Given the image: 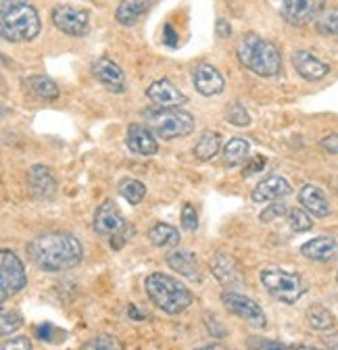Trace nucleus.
Returning <instances> with one entry per match:
<instances>
[{"label":"nucleus","instance_id":"0eeeda50","mask_svg":"<svg viewBox=\"0 0 338 350\" xmlns=\"http://www.w3.org/2000/svg\"><path fill=\"white\" fill-rule=\"evenodd\" d=\"M25 284H27V275L23 269V262L17 258L15 252L3 250L0 252V290H3V300L23 290Z\"/></svg>","mask_w":338,"mask_h":350},{"label":"nucleus","instance_id":"f3484780","mask_svg":"<svg viewBox=\"0 0 338 350\" xmlns=\"http://www.w3.org/2000/svg\"><path fill=\"white\" fill-rule=\"evenodd\" d=\"M27 184H29V190L36 198H42V200H49L55 196L57 192V182L53 178V173L49 167L44 165H34L27 173Z\"/></svg>","mask_w":338,"mask_h":350},{"label":"nucleus","instance_id":"4be33fe9","mask_svg":"<svg viewBox=\"0 0 338 350\" xmlns=\"http://www.w3.org/2000/svg\"><path fill=\"white\" fill-rule=\"evenodd\" d=\"M301 254L311 260L328 262L338 254V242L330 236H317L301 246Z\"/></svg>","mask_w":338,"mask_h":350},{"label":"nucleus","instance_id":"c756f323","mask_svg":"<svg viewBox=\"0 0 338 350\" xmlns=\"http://www.w3.org/2000/svg\"><path fill=\"white\" fill-rule=\"evenodd\" d=\"M286 219H288V226L292 232H309L313 228L311 224V217L303 211V208H288L286 213Z\"/></svg>","mask_w":338,"mask_h":350},{"label":"nucleus","instance_id":"2eb2a0df","mask_svg":"<svg viewBox=\"0 0 338 350\" xmlns=\"http://www.w3.org/2000/svg\"><path fill=\"white\" fill-rule=\"evenodd\" d=\"M125 144L128 148L136 154H155L159 150V142L155 138V131L146 125H140V123H132L128 127V136H125Z\"/></svg>","mask_w":338,"mask_h":350},{"label":"nucleus","instance_id":"a878e982","mask_svg":"<svg viewBox=\"0 0 338 350\" xmlns=\"http://www.w3.org/2000/svg\"><path fill=\"white\" fill-rule=\"evenodd\" d=\"M307 321L311 325V329L315 332H328L336 325V319L334 315L326 309V306L322 304H313L309 306V311H307Z\"/></svg>","mask_w":338,"mask_h":350},{"label":"nucleus","instance_id":"20e7f679","mask_svg":"<svg viewBox=\"0 0 338 350\" xmlns=\"http://www.w3.org/2000/svg\"><path fill=\"white\" fill-rule=\"evenodd\" d=\"M144 286H146V294L153 300V304L159 306V309L167 315L184 313L194 300L192 292L182 282H178L172 275H165V273L148 275Z\"/></svg>","mask_w":338,"mask_h":350},{"label":"nucleus","instance_id":"c85d7f7f","mask_svg":"<svg viewBox=\"0 0 338 350\" xmlns=\"http://www.w3.org/2000/svg\"><path fill=\"white\" fill-rule=\"evenodd\" d=\"M119 192H121V196L128 200L130 204H138L146 196V188L138 180H125V182H121L119 184Z\"/></svg>","mask_w":338,"mask_h":350},{"label":"nucleus","instance_id":"37998d69","mask_svg":"<svg viewBox=\"0 0 338 350\" xmlns=\"http://www.w3.org/2000/svg\"><path fill=\"white\" fill-rule=\"evenodd\" d=\"M163 40L169 44V46H176L178 44V33H176V29H174V25H165V29H163Z\"/></svg>","mask_w":338,"mask_h":350},{"label":"nucleus","instance_id":"58836bf2","mask_svg":"<svg viewBox=\"0 0 338 350\" xmlns=\"http://www.w3.org/2000/svg\"><path fill=\"white\" fill-rule=\"evenodd\" d=\"M55 332H57V329H55V325H51V323H42V325L36 327V336H38L40 340H47V342H55V338H53Z\"/></svg>","mask_w":338,"mask_h":350},{"label":"nucleus","instance_id":"cd10ccee","mask_svg":"<svg viewBox=\"0 0 338 350\" xmlns=\"http://www.w3.org/2000/svg\"><path fill=\"white\" fill-rule=\"evenodd\" d=\"M248 150H250L248 140H244V138H232L226 144V148H224V159H226L228 165H238V163H242L248 157Z\"/></svg>","mask_w":338,"mask_h":350},{"label":"nucleus","instance_id":"f8f14e48","mask_svg":"<svg viewBox=\"0 0 338 350\" xmlns=\"http://www.w3.org/2000/svg\"><path fill=\"white\" fill-rule=\"evenodd\" d=\"M211 271H213L216 280L228 290L238 288V286L244 284V278H242L238 262L232 256L224 254V252H218L213 258H211Z\"/></svg>","mask_w":338,"mask_h":350},{"label":"nucleus","instance_id":"e433bc0d","mask_svg":"<svg viewBox=\"0 0 338 350\" xmlns=\"http://www.w3.org/2000/svg\"><path fill=\"white\" fill-rule=\"evenodd\" d=\"M248 346L250 348H286V344L274 342V340H265V338H250Z\"/></svg>","mask_w":338,"mask_h":350},{"label":"nucleus","instance_id":"2f4dec72","mask_svg":"<svg viewBox=\"0 0 338 350\" xmlns=\"http://www.w3.org/2000/svg\"><path fill=\"white\" fill-rule=\"evenodd\" d=\"M226 119H228L232 125H236V127H246V125H250V115H248L246 109H244L242 105H238V103H234V105L228 107Z\"/></svg>","mask_w":338,"mask_h":350},{"label":"nucleus","instance_id":"7c9ffc66","mask_svg":"<svg viewBox=\"0 0 338 350\" xmlns=\"http://www.w3.org/2000/svg\"><path fill=\"white\" fill-rule=\"evenodd\" d=\"M317 29L326 36H338V7L322 13V17L317 19Z\"/></svg>","mask_w":338,"mask_h":350},{"label":"nucleus","instance_id":"79ce46f5","mask_svg":"<svg viewBox=\"0 0 338 350\" xmlns=\"http://www.w3.org/2000/svg\"><path fill=\"white\" fill-rule=\"evenodd\" d=\"M3 348H5V350H9V348H23V350H29V348H31V342H29L27 338H15V340L5 342Z\"/></svg>","mask_w":338,"mask_h":350},{"label":"nucleus","instance_id":"f03ea898","mask_svg":"<svg viewBox=\"0 0 338 350\" xmlns=\"http://www.w3.org/2000/svg\"><path fill=\"white\" fill-rule=\"evenodd\" d=\"M236 57L242 67L257 73L261 77H274L278 75L282 67L280 51L272 42L257 33H244L236 44Z\"/></svg>","mask_w":338,"mask_h":350},{"label":"nucleus","instance_id":"c03bdc74","mask_svg":"<svg viewBox=\"0 0 338 350\" xmlns=\"http://www.w3.org/2000/svg\"><path fill=\"white\" fill-rule=\"evenodd\" d=\"M216 31H218V36L220 38H230L232 36V27H230V21H226V19H218V25H216Z\"/></svg>","mask_w":338,"mask_h":350},{"label":"nucleus","instance_id":"423d86ee","mask_svg":"<svg viewBox=\"0 0 338 350\" xmlns=\"http://www.w3.org/2000/svg\"><path fill=\"white\" fill-rule=\"evenodd\" d=\"M261 286L278 300L286 302V304H294L303 294H305V286L303 280L297 273H288L284 269L278 267H268L259 273Z\"/></svg>","mask_w":338,"mask_h":350},{"label":"nucleus","instance_id":"a211bd4d","mask_svg":"<svg viewBox=\"0 0 338 350\" xmlns=\"http://www.w3.org/2000/svg\"><path fill=\"white\" fill-rule=\"evenodd\" d=\"M92 75L115 94H121L125 90V75H123L121 67L109 59H99L92 65Z\"/></svg>","mask_w":338,"mask_h":350},{"label":"nucleus","instance_id":"4468645a","mask_svg":"<svg viewBox=\"0 0 338 350\" xmlns=\"http://www.w3.org/2000/svg\"><path fill=\"white\" fill-rule=\"evenodd\" d=\"M292 65L297 73L307 81H320L330 73V65L311 55L309 51H294L292 53Z\"/></svg>","mask_w":338,"mask_h":350},{"label":"nucleus","instance_id":"49530a36","mask_svg":"<svg viewBox=\"0 0 338 350\" xmlns=\"http://www.w3.org/2000/svg\"><path fill=\"white\" fill-rule=\"evenodd\" d=\"M336 280H338V271H336Z\"/></svg>","mask_w":338,"mask_h":350},{"label":"nucleus","instance_id":"6e6552de","mask_svg":"<svg viewBox=\"0 0 338 350\" xmlns=\"http://www.w3.org/2000/svg\"><path fill=\"white\" fill-rule=\"evenodd\" d=\"M53 23L67 36H86L90 29V13L88 9L71 7V5H59L53 9Z\"/></svg>","mask_w":338,"mask_h":350},{"label":"nucleus","instance_id":"f257e3e1","mask_svg":"<svg viewBox=\"0 0 338 350\" xmlns=\"http://www.w3.org/2000/svg\"><path fill=\"white\" fill-rule=\"evenodd\" d=\"M27 254L40 269L63 271L77 265L83 256V248L79 240L67 232H47L29 242Z\"/></svg>","mask_w":338,"mask_h":350},{"label":"nucleus","instance_id":"1a4fd4ad","mask_svg":"<svg viewBox=\"0 0 338 350\" xmlns=\"http://www.w3.org/2000/svg\"><path fill=\"white\" fill-rule=\"evenodd\" d=\"M222 302H224V306L230 313H234L236 317L244 319L248 325H252V327H265V323H268L265 313L261 311V306L252 298L242 296V294L230 290V292L222 294Z\"/></svg>","mask_w":338,"mask_h":350},{"label":"nucleus","instance_id":"7ed1b4c3","mask_svg":"<svg viewBox=\"0 0 338 350\" xmlns=\"http://www.w3.org/2000/svg\"><path fill=\"white\" fill-rule=\"evenodd\" d=\"M0 33L7 42H29L40 33L38 11L27 0H0Z\"/></svg>","mask_w":338,"mask_h":350},{"label":"nucleus","instance_id":"a19ab883","mask_svg":"<svg viewBox=\"0 0 338 350\" xmlns=\"http://www.w3.org/2000/svg\"><path fill=\"white\" fill-rule=\"evenodd\" d=\"M263 167H265V159H263V157H255V159H252V163L244 169V178H248V175L261 171Z\"/></svg>","mask_w":338,"mask_h":350},{"label":"nucleus","instance_id":"9b49d317","mask_svg":"<svg viewBox=\"0 0 338 350\" xmlns=\"http://www.w3.org/2000/svg\"><path fill=\"white\" fill-rule=\"evenodd\" d=\"M94 230L103 236H125L128 238V224H125V219L121 217V213L117 211V206L107 200L103 202L96 213H94Z\"/></svg>","mask_w":338,"mask_h":350},{"label":"nucleus","instance_id":"dca6fc26","mask_svg":"<svg viewBox=\"0 0 338 350\" xmlns=\"http://www.w3.org/2000/svg\"><path fill=\"white\" fill-rule=\"evenodd\" d=\"M146 96L157 107H180L186 103V96L169 79H157L146 88Z\"/></svg>","mask_w":338,"mask_h":350},{"label":"nucleus","instance_id":"aec40b11","mask_svg":"<svg viewBox=\"0 0 338 350\" xmlns=\"http://www.w3.org/2000/svg\"><path fill=\"white\" fill-rule=\"evenodd\" d=\"M292 192L290 184L282 178V175H270L268 180H263L255 190H252L250 198L255 202H272L288 196Z\"/></svg>","mask_w":338,"mask_h":350},{"label":"nucleus","instance_id":"473e14b6","mask_svg":"<svg viewBox=\"0 0 338 350\" xmlns=\"http://www.w3.org/2000/svg\"><path fill=\"white\" fill-rule=\"evenodd\" d=\"M3 327H0V332H3V338H7L9 334H13V332H17L21 325H23V319H21V315L17 313V311H3Z\"/></svg>","mask_w":338,"mask_h":350},{"label":"nucleus","instance_id":"a18cd8bd","mask_svg":"<svg viewBox=\"0 0 338 350\" xmlns=\"http://www.w3.org/2000/svg\"><path fill=\"white\" fill-rule=\"evenodd\" d=\"M326 346H330V348H338V334L328 336V338H326Z\"/></svg>","mask_w":338,"mask_h":350},{"label":"nucleus","instance_id":"5701e85b","mask_svg":"<svg viewBox=\"0 0 338 350\" xmlns=\"http://www.w3.org/2000/svg\"><path fill=\"white\" fill-rule=\"evenodd\" d=\"M167 265L172 267L176 273L188 278V280H200V267L194 254L186 252V250H172L167 254Z\"/></svg>","mask_w":338,"mask_h":350},{"label":"nucleus","instance_id":"72a5a7b5","mask_svg":"<svg viewBox=\"0 0 338 350\" xmlns=\"http://www.w3.org/2000/svg\"><path fill=\"white\" fill-rule=\"evenodd\" d=\"M81 348L83 350H117V348H121V344L113 336H96L90 342L83 344Z\"/></svg>","mask_w":338,"mask_h":350},{"label":"nucleus","instance_id":"bb28decb","mask_svg":"<svg viewBox=\"0 0 338 350\" xmlns=\"http://www.w3.org/2000/svg\"><path fill=\"white\" fill-rule=\"evenodd\" d=\"M148 240L155 246H176L180 242V232L167 224H157L148 232Z\"/></svg>","mask_w":338,"mask_h":350},{"label":"nucleus","instance_id":"6ab92c4d","mask_svg":"<svg viewBox=\"0 0 338 350\" xmlns=\"http://www.w3.org/2000/svg\"><path fill=\"white\" fill-rule=\"evenodd\" d=\"M299 202L305 206L307 213H311L317 219H326L332 215V204H330L328 196L324 194V190L317 186H311V184L303 186L299 192Z\"/></svg>","mask_w":338,"mask_h":350},{"label":"nucleus","instance_id":"ea45409f","mask_svg":"<svg viewBox=\"0 0 338 350\" xmlns=\"http://www.w3.org/2000/svg\"><path fill=\"white\" fill-rule=\"evenodd\" d=\"M205 321H207V329H209V334H213V336H218V338H224L226 336V329L224 327H218V325H222L216 317H211V321H209V317H205Z\"/></svg>","mask_w":338,"mask_h":350},{"label":"nucleus","instance_id":"b1692460","mask_svg":"<svg viewBox=\"0 0 338 350\" xmlns=\"http://www.w3.org/2000/svg\"><path fill=\"white\" fill-rule=\"evenodd\" d=\"M27 88H29V92L36 94L38 98H44V100H55L59 96V85L47 77V75H31L27 77Z\"/></svg>","mask_w":338,"mask_h":350},{"label":"nucleus","instance_id":"ddd939ff","mask_svg":"<svg viewBox=\"0 0 338 350\" xmlns=\"http://www.w3.org/2000/svg\"><path fill=\"white\" fill-rule=\"evenodd\" d=\"M192 83L196 88V92L203 96H218L226 88L224 75L211 65H198L192 73Z\"/></svg>","mask_w":338,"mask_h":350},{"label":"nucleus","instance_id":"f704fd0d","mask_svg":"<svg viewBox=\"0 0 338 350\" xmlns=\"http://www.w3.org/2000/svg\"><path fill=\"white\" fill-rule=\"evenodd\" d=\"M182 226H184V230H188V232H194V230L198 228V215H196V211H194L192 204H186V206L182 208Z\"/></svg>","mask_w":338,"mask_h":350},{"label":"nucleus","instance_id":"393cba45","mask_svg":"<svg viewBox=\"0 0 338 350\" xmlns=\"http://www.w3.org/2000/svg\"><path fill=\"white\" fill-rule=\"evenodd\" d=\"M220 150V134L218 131H203L196 146H194V157L200 161L213 159Z\"/></svg>","mask_w":338,"mask_h":350},{"label":"nucleus","instance_id":"9d476101","mask_svg":"<svg viewBox=\"0 0 338 350\" xmlns=\"http://www.w3.org/2000/svg\"><path fill=\"white\" fill-rule=\"evenodd\" d=\"M326 0H282V17L292 25H309L324 13Z\"/></svg>","mask_w":338,"mask_h":350},{"label":"nucleus","instance_id":"39448f33","mask_svg":"<svg viewBox=\"0 0 338 350\" xmlns=\"http://www.w3.org/2000/svg\"><path fill=\"white\" fill-rule=\"evenodd\" d=\"M144 123L163 140L184 138L194 129L196 121L188 111H182L178 107H153L142 113Z\"/></svg>","mask_w":338,"mask_h":350},{"label":"nucleus","instance_id":"412c9836","mask_svg":"<svg viewBox=\"0 0 338 350\" xmlns=\"http://www.w3.org/2000/svg\"><path fill=\"white\" fill-rule=\"evenodd\" d=\"M159 0H121L117 11H115V17L121 25H134L138 23Z\"/></svg>","mask_w":338,"mask_h":350},{"label":"nucleus","instance_id":"c9c22d12","mask_svg":"<svg viewBox=\"0 0 338 350\" xmlns=\"http://www.w3.org/2000/svg\"><path fill=\"white\" fill-rule=\"evenodd\" d=\"M286 213H288V206H286L284 202H274L272 206H268V208L263 211L261 221L270 224V221H274L276 217H286Z\"/></svg>","mask_w":338,"mask_h":350},{"label":"nucleus","instance_id":"4c0bfd02","mask_svg":"<svg viewBox=\"0 0 338 350\" xmlns=\"http://www.w3.org/2000/svg\"><path fill=\"white\" fill-rule=\"evenodd\" d=\"M322 148L330 154H338V134H328L326 138H322Z\"/></svg>","mask_w":338,"mask_h":350}]
</instances>
